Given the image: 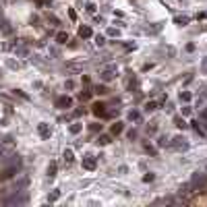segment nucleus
<instances>
[{
    "instance_id": "obj_1",
    "label": "nucleus",
    "mask_w": 207,
    "mask_h": 207,
    "mask_svg": "<svg viewBox=\"0 0 207 207\" xmlns=\"http://www.w3.org/2000/svg\"><path fill=\"white\" fill-rule=\"evenodd\" d=\"M19 166H21V158H19V155H12L11 166H8V168H4V170L0 172V180H6V178L15 176V174H17V170H19Z\"/></svg>"
},
{
    "instance_id": "obj_2",
    "label": "nucleus",
    "mask_w": 207,
    "mask_h": 207,
    "mask_svg": "<svg viewBox=\"0 0 207 207\" xmlns=\"http://www.w3.org/2000/svg\"><path fill=\"white\" fill-rule=\"evenodd\" d=\"M83 168H85V170H89V172H93V170L97 168V160L93 158L91 153H87V155L83 158Z\"/></svg>"
},
{
    "instance_id": "obj_3",
    "label": "nucleus",
    "mask_w": 207,
    "mask_h": 207,
    "mask_svg": "<svg viewBox=\"0 0 207 207\" xmlns=\"http://www.w3.org/2000/svg\"><path fill=\"white\" fill-rule=\"evenodd\" d=\"M100 75H102V81H106V83H108V81L116 79L118 70H116V66H108V69H104L102 73H100Z\"/></svg>"
},
{
    "instance_id": "obj_4",
    "label": "nucleus",
    "mask_w": 207,
    "mask_h": 207,
    "mask_svg": "<svg viewBox=\"0 0 207 207\" xmlns=\"http://www.w3.org/2000/svg\"><path fill=\"white\" fill-rule=\"evenodd\" d=\"M70 106H73V100H70L69 95H62V97L56 100V108H60V110H66V108H70Z\"/></svg>"
},
{
    "instance_id": "obj_5",
    "label": "nucleus",
    "mask_w": 207,
    "mask_h": 207,
    "mask_svg": "<svg viewBox=\"0 0 207 207\" xmlns=\"http://www.w3.org/2000/svg\"><path fill=\"white\" fill-rule=\"evenodd\" d=\"M37 133H39L42 139H48L50 133H52V128H50V124H46V122H39V124H37Z\"/></svg>"
},
{
    "instance_id": "obj_6",
    "label": "nucleus",
    "mask_w": 207,
    "mask_h": 207,
    "mask_svg": "<svg viewBox=\"0 0 207 207\" xmlns=\"http://www.w3.org/2000/svg\"><path fill=\"white\" fill-rule=\"evenodd\" d=\"M172 141H174V143H172L174 149H178V151H186V149H188V143H186L182 137H176V139H172Z\"/></svg>"
},
{
    "instance_id": "obj_7",
    "label": "nucleus",
    "mask_w": 207,
    "mask_h": 207,
    "mask_svg": "<svg viewBox=\"0 0 207 207\" xmlns=\"http://www.w3.org/2000/svg\"><path fill=\"white\" fill-rule=\"evenodd\" d=\"M58 172V164L56 161H50V166H48V178H54Z\"/></svg>"
},
{
    "instance_id": "obj_8",
    "label": "nucleus",
    "mask_w": 207,
    "mask_h": 207,
    "mask_svg": "<svg viewBox=\"0 0 207 207\" xmlns=\"http://www.w3.org/2000/svg\"><path fill=\"white\" fill-rule=\"evenodd\" d=\"M106 106L104 104H93V114L95 116H106V110H104Z\"/></svg>"
},
{
    "instance_id": "obj_9",
    "label": "nucleus",
    "mask_w": 207,
    "mask_h": 207,
    "mask_svg": "<svg viewBox=\"0 0 207 207\" xmlns=\"http://www.w3.org/2000/svg\"><path fill=\"white\" fill-rule=\"evenodd\" d=\"M62 158H64V161H66V164H73V160H75V155H73V149H64Z\"/></svg>"
},
{
    "instance_id": "obj_10",
    "label": "nucleus",
    "mask_w": 207,
    "mask_h": 207,
    "mask_svg": "<svg viewBox=\"0 0 207 207\" xmlns=\"http://www.w3.org/2000/svg\"><path fill=\"white\" fill-rule=\"evenodd\" d=\"M56 42H58V44H66V42H69V33L60 31V33L56 35Z\"/></svg>"
},
{
    "instance_id": "obj_11",
    "label": "nucleus",
    "mask_w": 207,
    "mask_h": 207,
    "mask_svg": "<svg viewBox=\"0 0 207 207\" xmlns=\"http://www.w3.org/2000/svg\"><path fill=\"white\" fill-rule=\"evenodd\" d=\"M79 37H91V29L89 27H79Z\"/></svg>"
},
{
    "instance_id": "obj_12",
    "label": "nucleus",
    "mask_w": 207,
    "mask_h": 207,
    "mask_svg": "<svg viewBox=\"0 0 207 207\" xmlns=\"http://www.w3.org/2000/svg\"><path fill=\"white\" fill-rule=\"evenodd\" d=\"M81 128H83V124L75 122V124H70V127H69V131L73 133V135H79V133H81Z\"/></svg>"
},
{
    "instance_id": "obj_13",
    "label": "nucleus",
    "mask_w": 207,
    "mask_h": 207,
    "mask_svg": "<svg viewBox=\"0 0 207 207\" xmlns=\"http://www.w3.org/2000/svg\"><path fill=\"white\" fill-rule=\"evenodd\" d=\"M110 131H112V135H118V133H122V122H114Z\"/></svg>"
},
{
    "instance_id": "obj_14",
    "label": "nucleus",
    "mask_w": 207,
    "mask_h": 207,
    "mask_svg": "<svg viewBox=\"0 0 207 207\" xmlns=\"http://www.w3.org/2000/svg\"><path fill=\"white\" fill-rule=\"evenodd\" d=\"M153 110H158V102H147L145 104V112H153Z\"/></svg>"
},
{
    "instance_id": "obj_15",
    "label": "nucleus",
    "mask_w": 207,
    "mask_h": 207,
    "mask_svg": "<svg viewBox=\"0 0 207 207\" xmlns=\"http://www.w3.org/2000/svg\"><path fill=\"white\" fill-rule=\"evenodd\" d=\"M174 124H176V127H178V128H182V131H184V128H186V127H188V124L184 122L182 118H174Z\"/></svg>"
},
{
    "instance_id": "obj_16",
    "label": "nucleus",
    "mask_w": 207,
    "mask_h": 207,
    "mask_svg": "<svg viewBox=\"0 0 207 207\" xmlns=\"http://www.w3.org/2000/svg\"><path fill=\"white\" fill-rule=\"evenodd\" d=\"M58 199H60V191H52V193H50V197H48V201H52V203H54V201H58Z\"/></svg>"
},
{
    "instance_id": "obj_17",
    "label": "nucleus",
    "mask_w": 207,
    "mask_h": 207,
    "mask_svg": "<svg viewBox=\"0 0 207 207\" xmlns=\"http://www.w3.org/2000/svg\"><path fill=\"white\" fill-rule=\"evenodd\" d=\"M174 21H176V23H178V25H186V23H188V21H191V19H188V17H176Z\"/></svg>"
},
{
    "instance_id": "obj_18",
    "label": "nucleus",
    "mask_w": 207,
    "mask_h": 207,
    "mask_svg": "<svg viewBox=\"0 0 207 207\" xmlns=\"http://www.w3.org/2000/svg\"><path fill=\"white\" fill-rule=\"evenodd\" d=\"M180 102H191V93L188 91H180Z\"/></svg>"
},
{
    "instance_id": "obj_19",
    "label": "nucleus",
    "mask_w": 207,
    "mask_h": 207,
    "mask_svg": "<svg viewBox=\"0 0 207 207\" xmlns=\"http://www.w3.org/2000/svg\"><path fill=\"white\" fill-rule=\"evenodd\" d=\"M128 118H131V120H139V118H141V114H139L137 110H131V112H128Z\"/></svg>"
},
{
    "instance_id": "obj_20",
    "label": "nucleus",
    "mask_w": 207,
    "mask_h": 207,
    "mask_svg": "<svg viewBox=\"0 0 207 207\" xmlns=\"http://www.w3.org/2000/svg\"><path fill=\"white\" fill-rule=\"evenodd\" d=\"M97 143H100V145H108V143H110V137H108V135H102V137L97 139Z\"/></svg>"
},
{
    "instance_id": "obj_21",
    "label": "nucleus",
    "mask_w": 207,
    "mask_h": 207,
    "mask_svg": "<svg viewBox=\"0 0 207 207\" xmlns=\"http://www.w3.org/2000/svg\"><path fill=\"white\" fill-rule=\"evenodd\" d=\"M95 93H97V95H106V93H108V89H106L104 85H97V87H95Z\"/></svg>"
},
{
    "instance_id": "obj_22",
    "label": "nucleus",
    "mask_w": 207,
    "mask_h": 207,
    "mask_svg": "<svg viewBox=\"0 0 207 207\" xmlns=\"http://www.w3.org/2000/svg\"><path fill=\"white\" fill-rule=\"evenodd\" d=\"M108 35H112V37H118V35H120V31H118V29H114V27H110V29H108Z\"/></svg>"
},
{
    "instance_id": "obj_23",
    "label": "nucleus",
    "mask_w": 207,
    "mask_h": 207,
    "mask_svg": "<svg viewBox=\"0 0 207 207\" xmlns=\"http://www.w3.org/2000/svg\"><path fill=\"white\" fill-rule=\"evenodd\" d=\"M95 44H97V46H104V44H106L104 35H95Z\"/></svg>"
},
{
    "instance_id": "obj_24",
    "label": "nucleus",
    "mask_w": 207,
    "mask_h": 207,
    "mask_svg": "<svg viewBox=\"0 0 207 207\" xmlns=\"http://www.w3.org/2000/svg\"><path fill=\"white\" fill-rule=\"evenodd\" d=\"M153 178H155V176H153V174H145V176H143V182H151V180H153Z\"/></svg>"
},
{
    "instance_id": "obj_25",
    "label": "nucleus",
    "mask_w": 207,
    "mask_h": 207,
    "mask_svg": "<svg viewBox=\"0 0 207 207\" xmlns=\"http://www.w3.org/2000/svg\"><path fill=\"white\" fill-rule=\"evenodd\" d=\"M69 70H81V64H66Z\"/></svg>"
},
{
    "instance_id": "obj_26",
    "label": "nucleus",
    "mask_w": 207,
    "mask_h": 207,
    "mask_svg": "<svg viewBox=\"0 0 207 207\" xmlns=\"http://www.w3.org/2000/svg\"><path fill=\"white\" fill-rule=\"evenodd\" d=\"M87 11H89V12H95V4H93V2L87 4Z\"/></svg>"
},
{
    "instance_id": "obj_27",
    "label": "nucleus",
    "mask_w": 207,
    "mask_h": 207,
    "mask_svg": "<svg viewBox=\"0 0 207 207\" xmlns=\"http://www.w3.org/2000/svg\"><path fill=\"white\" fill-rule=\"evenodd\" d=\"M64 87H66V89H73V87H75V83H73V81H66V85H64Z\"/></svg>"
},
{
    "instance_id": "obj_28",
    "label": "nucleus",
    "mask_w": 207,
    "mask_h": 207,
    "mask_svg": "<svg viewBox=\"0 0 207 207\" xmlns=\"http://www.w3.org/2000/svg\"><path fill=\"white\" fill-rule=\"evenodd\" d=\"M91 131H102V124H91Z\"/></svg>"
},
{
    "instance_id": "obj_29",
    "label": "nucleus",
    "mask_w": 207,
    "mask_h": 207,
    "mask_svg": "<svg viewBox=\"0 0 207 207\" xmlns=\"http://www.w3.org/2000/svg\"><path fill=\"white\" fill-rule=\"evenodd\" d=\"M203 70H207V60H203Z\"/></svg>"
},
{
    "instance_id": "obj_30",
    "label": "nucleus",
    "mask_w": 207,
    "mask_h": 207,
    "mask_svg": "<svg viewBox=\"0 0 207 207\" xmlns=\"http://www.w3.org/2000/svg\"><path fill=\"white\" fill-rule=\"evenodd\" d=\"M0 79H2V73H0Z\"/></svg>"
}]
</instances>
